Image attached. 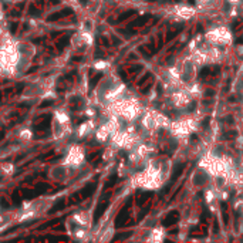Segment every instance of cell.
Wrapping results in <instances>:
<instances>
[{"label": "cell", "mask_w": 243, "mask_h": 243, "mask_svg": "<svg viewBox=\"0 0 243 243\" xmlns=\"http://www.w3.org/2000/svg\"><path fill=\"white\" fill-rule=\"evenodd\" d=\"M20 61L19 41L13 40L9 34L0 39V71L4 74H16Z\"/></svg>", "instance_id": "6da1fadb"}, {"label": "cell", "mask_w": 243, "mask_h": 243, "mask_svg": "<svg viewBox=\"0 0 243 243\" xmlns=\"http://www.w3.org/2000/svg\"><path fill=\"white\" fill-rule=\"evenodd\" d=\"M149 77H151L149 74H145V76H144V77H142V78L139 80V82H138V84H139V85H142V84H144V81H147L148 78H149Z\"/></svg>", "instance_id": "5bb4252c"}, {"label": "cell", "mask_w": 243, "mask_h": 243, "mask_svg": "<svg viewBox=\"0 0 243 243\" xmlns=\"http://www.w3.org/2000/svg\"><path fill=\"white\" fill-rule=\"evenodd\" d=\"M183 169H185V165H183V163L176 165V166H175V169H173V172H172V176H171V182H169V183L175 182V181L181 176V173L183 172Z\"/></svg>", "instance_id": "52a82bcc"}, {"label": "cell", "mask_w": 243, "mask_h": 243, "mask_svg": "<svg viewBox=\"0 0 243 243\" xmlns=\"http://www.w3.org/2000/svg\"><path fill=\"white\" fill-rule=\"evenodd\" d=\"M148 1H159V0H148Z\"/></svg>", "instance_id": "9a60e30c"}, {"label": "cell", "mask_w": 243, "mask_h": 243, "mask_svg": "<svg viewBox=\"0 0 243 243\" xmlns=\"http://www.w3.org/2000/svg\"><path fill=\"white\" fill-rule=\"evenodd\" d=\"M51 203H53V199H47V198H39L36 201L24 203L20 213L17 215V220L23 222V220H29L31 218L40 216L41 213H44L51 206Z\"/></svg>", "instance_id": "7a4b0ae2"}, {"label": "cell", "mask_w": 243, "mask_h": 243, "mask_svg": "<svg viewBox=\"0 0 243 243\" xmlns=\"http://www.w3.org/2000/svg\"><path fill=\"white\" fill-rule=\"evenodd\" d=\"M149 17H151L149 14H145V16H142V17H138V19H137V20L131 24V27H142V26H144L148 20H149Z\"/></svg>", "instance_id": "ba28073f"}, {"label": "cell", "mask_w": 243, "mask_h": 243, "mask_svg": "<svg viewBox=\"0 0 243 243\" xmlns=\"http://www.w3.org/2000/svg\"><path fill=\"white\" fill-rule=\"evenodd\" d=\"M68 175H70V166H68L66 162H63V163H56V165H53V166L50 168V171H48V176H50L53 181L58 182V183L67 182Z\"/></svg>", "instance_id": "277c9868"}, {"label": "cell", "mask_w": 243, "mask_h": 243, "mask_svg": "<svg viewBox=\"0 0 243 243\" xmlns=\"http://www.w3.org/2000/svg\"><path fill=\"white\" fill-rule=\"evenodd\" d=\"M178 219H179V212H176V210L169 212V213L165 216V219L162 220V225H163V226H171V225L176 223Z\"/></svg>", "instance_id": "8992f818"}, {"label": "cell", "mask_w": 243, "mask_h": 243, "mask_svg": "<svg viewBox=\"0 0 243 243\" xmlns=\"http://www.w3.org/2000/svg\"><path fill=\"white\" fill-rule=\"evenodd\" d=\"M82 158H84V155H82L81 148H78V147H73V148L68 149L67 157H66V161L64 162H66L70 168H76V166L80 165V162L82 161Z\"/></svg>", "instance_id": "5b68a950"}, {"label": "cell", "mask_w": 243, "mask_h": 243, "mask_svg": "<svg viewBox=\"0 0 243 243\" xmlns=\"http://www.w3.org/2000/svg\"><path fill=\"white\" fill-rule=\"evenodd\" d=\"M68 128H70L68 114L63 110H57L54 112V118H53V135H54V138L61 139L63 137H66L68 134Z\"/></svg>", "instance_id": "3957f363"}, {"label": "cell", "mask_w": 243, "mask_h": 243, "mask_svg": "<svg viewBox=\"0 0 243 243\" xmlns=\"http://www.w3.org/2000/svg\"><path fill=\"white\" fill-rule=\"evenodd\" d=\"M20 138L24 139V141H29V139L31 138V132H30L29 129H23V131L20 132Z\"/></svg>", "instance_id": "7c38bea8"}, {"label": "cell", "mask_w": 243, "mask_h": 243, "mask_svg": "<svg viewBox=\"0 0 243 243\" xmlns=\"http://www.w3.org/2000/svg\"><path fill=\"white\" fill-rule=\"evenodd\" d=\"M151 198H152V192H145V193H142V196L138 199V203H139V205H142V203L148 202Z\"/></svg>", "instance_id": "30bf717a"}, {"label": "cell", "mask_w": 243, "mask_h": 243, "mask_svg": "<svg viewBox=\"0 0 243 243\" xmlns=\"http://www.w3.org/2000/svg\"><path fill=\"white\" fill-rule=\"evenodd\" d=\"M135 13H137L135 10H129V11H125V13L122 14L121 17H120V20H124V19H127V17H129L131 14H135Z\"/></svg>", "instance_id": "4fadbf2b"}, {"label": "cell", "mask_w": 243, "mask_h": 243, "mask_svg": "<svg viewBox=\"0 0 243 243\" xmlns=\"http://www.w3.org/2000/svg\"><path fill=\"white\" fill-rule=\"evenodd\" d=\"M181 30H182V26H179L176 30H169V33L166 34V40L171 41L172 39H173V37H176V36H178V33H179Z\"/></svg>", "instance_id": "9c48e42d"}, {"label": "cell", "mask_w": 243, "mask_h": 243, "mask_svg": "<svg viewBox=\"0 0 243 243\" xmlns=\"http://www.w3.org/2000/svg\"><path fill=\"white\" fill-rule=\"evenodd\" d=\"M0 169L4 172V173H11L13 172V165L11 163H1V166H0Z\"/></svg>", "instance_id": "8fae6325"}]
</instances>
